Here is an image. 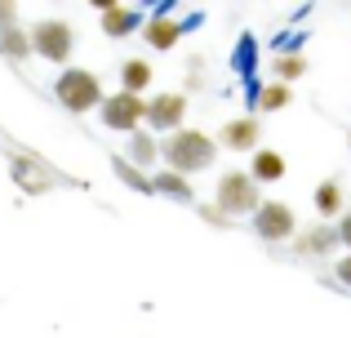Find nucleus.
<instances>
[{
	"label": "nucleus",
	"instance_id": "obj_1",
	"mask_svg": "<svg viewBox=\"0 0 351 338\" xmlns=\"http://www.w3.org/2000/svg\"><path fill=\"white\" fill-rule=\"evenodd\" d=\"M214 160H218V143L209 138L205 130H187V125H182L178 134L160 138V165L173 169V173H182V178L214 169Z\"/></svg>",
	"mask_w": 351,
	"mask_h": 338
},
{
	"label": "nucleus",
	"instance_id": "obj_2",
	"mask_svg": "<svg viewBox=\"0 0 351 338\" xmlns=\"http://www.w3.org/2000/svg\"><path fill=\"white\" fill-rule=\"evenodd\" d=\"M53 98H58V107H67L71 116H85V112H98L107 94H103L98 71H89V67H62L58 80H53Z\"/></svg>",
	"mask_w": 351,
	"mask_h": 338
},
{
	"label": "nucleus",
	"instance_id": "obj_3",
	"mask_svg": "<svg viewBox=\"0 0 351 338\" xmlns=\"http://www.w3.org/2000/svg\"><path fill=\"white\" fill-rule=\"evenodd\" d=\"M27 45H32L36 58L53 62V67H71V53H76V27L67 18H36L27 27Z\"/></svg>",
	"mask_w": 351,
	"mask_h": 338
},
{
	"label": "nucleus",
	"instance_id": "obj_4",
	"mask_svg": "<svg viewBox=\"0 0 351 338\" xmlns=\"http://www.w3.org/2000/svg\"><path fill=\"white\" fill-rule=\"evenodd\" d=\"M258 205H263V196H258V182L249 178L245 169H227L223 178H218V187H214V209H223L227 218H249Z\"/></svg>",
	"mask_w": 351,
	"mask_h": 338
},
{
	"label": "nucleus",
	"instance_id": "obj_5",
	"mask_svg": "<svg viewBox=\"0 0 351 338\" xmlns=\"http://www.w3.org/2000/svg\"><path fill=\"white\" fill-rule=\"evenodd\" d=\"M249 227L263 245H285L298 236V214H293L285 200H263V205L249 214Z\"/></svg>",
	"mask_w": 351,
	"mask_h": 338
},
{
	"label": "nucleus",
	"instance_id": "obj_6",
	"mask_svg": "<svg viewBox=\"0 0 351 338\" xmlns=\"http://www.w3.org/2000/svg\"><path fill=\"white\" fill-rule=\"evenodd\" d=\"M98 121H103V130H116V134L143 130V121H147V98L116 89V94L103 98V107H98Z\"/></svg>",
	"mask_w": 351,
	"mask_h": 338
},
{
	"label": "nucleus",
	"instance_id": "obj_7",
	"mask_svg": "<svg viewBox=\"0 0 351 338\" xmlns=\"http://www.w3.org/2000/svg\"><path fill=\"white\" fill-rule=\"evenodd\" d=\"M182 121H187V94H178V89H165V94H152L147 98V134H178Z\"/></svg>",
	"mask_w": 351,
	"mask_h": 338
},
{
	"label": "nucleus",
	"instance_id": "obj_8",
	"mask_svg": "<svg viewBox=\"0 0 351 338\" xmlns=\"http://www.w3.org/2000/svg\"><path fill=\"white\" fill-rule=\"evenodd\" d=\"M0 143L9 147V160H14V178H18V187H23V191H32V196H36V191H49L53 182H62L58 173L45 165V160L27 156V152H23V147H14L9 138H0Z\"/></svg>",
	"mask_w": 351,
	"mask_h": 338
},
{
	"label": "nucleus",
	"instance_id": "obj_9",
	"mask_svg": "<svg viewBox=\"0 0 351 338\" xmlns=\"http://www.w3.org/2000/svg\"><path fill=\"white\" fill-rule=\"evenodd\" d=\"M0 58L9 62H27L32 58V45H27V27L18 23V5H0Z\"/></svg>",
	"mask_w": 351,
	"mask_h": 338
},
{
	"label": "nucleus",
	"instance_id": "obj_10",
	"mask_svg": "<svg viewBox=\"0 0 351 338\" xmlns=\"http://www.w3.org/2000/svg\"><path fill=\"white\" fill-rule=\"evenodd\" d=\"M98 23H103L107 36H116V40H125V36L143 32V9L138 5H120V0H98Z\"/></svg>",
	"mask_w": 351,
	"mask_h": 338
},
{
	"label": "nucleus",
	"instance_id": "obj_11",
	"mask_svg": "<svg viewBox=\"0 0 351 338\" xmlns=\"http://www.w3.org/2000/svg\"><path fill=\"white\" fill-rule=\"evenodd\" d=\"M258 138H263V121L258 116H236L218 130V147L227 152H258Z\"/></svg>",
	"mask_w": 351,
	"mask_h": 338
},
{
	"label": "nucleus",
	"instance_id": "obj_12",
	"mask_svg": "<svg viewBox=\"0 0 351 338\" xmlns=\"http://www.w3.org/2000/svg\"><path fill=\"white\" fill-rule=\"evenodd\" d=\"M334 250H338V227L334 223H311L307 232L293 236V254L298 258H325Z\"/></svg>",
	"mask_w": 351,
	"mask_h": 338
},
{
	"label": "nucleus",
	"instance_id": "obj_13",
	"mask_svg": "<svg viewBox=\"0 0 351 338\" xmlns=\"http://www.w3.org/2000/svg\"><path fill=\"white\" fill-rule=\"evenodd\" d=\"M182 36H187V23H182V18H173V14H165V18L152 14L143 23V40L152 45V49H173Z\"/></svg>",
	"mask_w": 351,
	"mask_h": 338
},
{
	"label": "nucleus",
	"instance_id": "obj_14",
	"mask_svg": "<svg viewBox=\"0 0 351 338\" xmlns=\"http://www.w3.org/2000/svg\"><path fill=\"white\" fill-rule=\"evenodd\" d=\"M125 160L129 165H138V169H156L160 165V138L156 134H147V130H134L129 134V143H125Z\"/></svg>",
	"mask_w": 351,
	"mask_h": 338
},
{
	"label": "nucleus",
	"instance_id": "obj_15",
	"mask_svg": "<svg viewBox=\"0 0 351 338\" xmlns=\"http://www.w3.org/2000/svg\"><path fill=\"white\" fill-rule=\"evenodd\" d=\"M152 191L165 200H178V205H196V187H191V178H182V173L173 169H156L152 173Z\"/></svg>",
	"mask_w": 351,
	"mask_h": 338
},
{
	"label": "nucleus",
	"instance_id": "obj_16",
	"mask_svg": "<svg viewBox=\"0 0 351 338\" xmlns=\"http://www.w3.org/2000/svg\"><path fill=\"white\" fill-rule=\"evenodd\" d=\"M249 178L258 182V187H271V182H280L285 178V156L280 152H267V147H258L254 156H249Z\"/></svg>",
	"mask_w": 351,
	"mask_h": 338
},
{
	"label": "nucleus",
	"instance_id": "obj_17",
	"mask_svg": "<svg viewBox=\"0 0 351 338\" xmlns=\"http://www.w3.org/2000/svg\"><path fill=\"white\" fill-rule=\"evenodd\" d=\"M152 80H156V67L147 58H125V62H120V89H125V94L147 98Z\"/></svg>",
	"mask_w": 351,
	"mask_h": 338
},
{
	"label": "nucleus",
	"instance_id": "obj_18",
	"mask_svg": "<svg viewBox=\"0 0 351 338\" xmlns=\"http://www.w3.org/2000/svg\"><path fill=\"white\" fill-rule=\"evenodd\" d=\"M289 103H293V89L280 85V80H267V85L258 89V98H254V112L258 116H271V112H285Z\"/></svg>",
	"mask_w": 351,
	"mask_h": 338
},
{
	"label": "nucleus",
	"instance_id": "obj_19",
	"mask_svg": "<svg viewBox=\"0 0 351 338\" xmlns=\"http://www.w3.org/2000/svg\"><path fill=\"white\" fill-rule=\"evenodd\" d=\"M316 214L320 218H343V182L338 178H325L316 187Z\"/></svg>",
	"mask_w": 351,
	"mask_h": 338
},
{
	"label": "nucleus",
	"instance_id": "obj_20",
	"mask_svg": "<svg viewBox=\"0 0 351 338\" xmlns=\"http://www.w3.org/2000/svg\"><path fill=\"white\" fill-rule=\"evenodd\" d=\"M112 169H116V178L125 182L129 191H143V196H156V191H152V173H143L138 165H129L125 156H116V160H112Z\"/></svg>",
	"mask_w": 351,
	"mask_h": 338
},
{
	"label": "nucleus",
	"instance_id": "obj_21",
	"mask_svg": "<svg viewBox=\"0 0 351 338\" xmlns=\"http://www.w3.org/2000/svg\"><path fill=\"white\" fill-rule=\"evenodd\" d=\"M302 76H307V58H302L298 49L276 53V80H280V85H293V80H302Z\"/></svg>",
	"mask_w": 351,
	"mask_h": 338
},
{
	"label": "nucleus",
	"instance_id": "obj_22",
	"mask_svg": "<svg viewBox=\"0 0 351 338\" xmlns=\"http://www.w3.org/2000/svg\"><path fill=\"white\" fill-rule=\"evenodd\" d=\"M196 214L205 218L209 227H218V232H227V227H232V218H227L223 209H214V205H200V200H196Z\"/></svg>",
	"mask_w": 351,
	"mask_h": 338
},
{
	"label": "nucleus",
	"instance_id": "obj_23",
	"mask_svg": "<svg viewBox=\"0 0 351 338\" xmlns=\"http://www.w3.org/2000/svg\"><path fill=\"white\" fill-rule=\"evenodd\" d=\"M334 227H338V245H343V250L351 254V209H343V218H338Z\"/></svg>",
	"mask_w": 351,
	"mask_h": 338
},
{
	"label": "nucleus",
	"instance_id": "obj_24",
	"mask_svg": "<svg viewBox=\"0 0 351 338\" xmlns=\"http://www.w3.org/2000/svg\"><path fill=\"white\" fill-rule=\"evenodd\" d=\"M334 276H338V285H343V289H351V254L334 263Z\"/></svg>",
	"mask_w": 351,
	"mask_h": 338
},
{
	"label": "nucleus",
	"instance_id": "obj_25",
	"mask_svg": "<svg viewBox=\"0 0 351 338\" xmlns=\"http://www.w3.org/2000/svg\"><path fill=\"white\" fill-rule=\"evenodd\" d=\"M347 147H351V130H347Z\"/></svg>",
	"mask_w": 351,
	"mask_h": 338
}]
</instances>
